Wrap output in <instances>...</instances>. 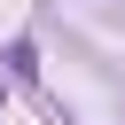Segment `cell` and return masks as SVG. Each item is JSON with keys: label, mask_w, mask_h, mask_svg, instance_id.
Instances as JSON below:
<instances>
[]
</instances>
